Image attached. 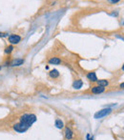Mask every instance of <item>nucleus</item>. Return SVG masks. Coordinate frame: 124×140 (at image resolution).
Here are the masks:
<instances>
[{
	"label": "nucleus",
	"instance_id": "a211bd4d",
	"mask_svg": "<svg viewBox=\"0 0 124 140\" xmlns=\"http://www.w3.org/2000/svg\"><path fill=\"white\" fill-rule=\"evenodd\" d=\"M122 71H124V64L122 65Z\"/></svg>",
	"mask_w": 124,
	"mask_h": 140
},
{
	"label": "nucleus",
	"instance_id": "39448f33",
	"mask_svg": "<svg viewBox=\"0 0 124 140\" xmlns=\"http://www.w3.org/2000/svg\"><path fill=\"white\" fill-rule=\"evenodd\" d=\"M21 41V37L18 34H11L9 36V42L11 44H18Z\"/></svg>",
	"mask_w": 124,
	"mask_h": 140
},
{
	"label": "nucleus",
	"instance_id": "f3484780",
	"mask_svg": "<svg viewBox=\"0 0 124 140\" xmlns=\"http://www.w3.org/2000/svg\"><path fill=\"white\" fill-rule=\"evenodd\" d=\"M118 0H113V1H110V3H117Z\"/></svg>",
	"mask_w": 124,
	"mask_h": 140
},
{
	"label": "nucleus",
	"instance_id": "423d86ee",
	"mask_svg": "<svg viewBox=\"0 0 124 140\" xmlns=\"http://www.w3.org/2000/svg\"><path fill=\"white\" fill-rule=\"evenodd\" d=\"M105 92V88L100 87V86H94L93 88L91 89V93L94 94H99Z\"/></svg>",
	"mask_w": 124,
	"mask_h": 140
},
{
	"label": "nucleus",
	"instance_id": "ddd939ff",
	"mask_svg": "<svg viewBox=\"0 0 124 140\" xmlns=\"http://www.w3.org/2000/svg\"><path fill=\"white\" fill-rule=\"evenodd\" d=\"M49 74H50V76L52 78H57L58 76H59V73H58L57 70H52V71H50Z\"/></svg>",
	"mask_w": 124,
	"mask_h": 140
},
{
	"label": "nucleus",
	"instance_id": "f8f14e48",
	"mask_svg": "<svg viewBox=\"0 0 124 140\" xmlns=\"http://www.w3.org/2000/svg\"><path fill=\"white\" fill-rule=\"evenodd\" d=\"M54 125H55V127L57 129L64 128V123H63V121H62L61 119H56L55 122H54Z\"/></svg>",
	"mask_w": 124,
	"mask_h": 140
},
{
	"label": "nucleus",
	"instance_id": "7ed1b4c3",
	"mask_svg": "<svg viewBox=\"0 0 124 140\" xmlns=\"http://www.w3.org/2000/svg\"><path fill=\"white\" fill-rule=\"evenodd\" d=\"M28 127H26L25 125L21 124V123H16V124L13 125V130L16 131V132H19V133H22V132H25L28 131Z\"/></svg>",
	"mask_w": 124,
	"mask_h": 140
},
{
	"label": "nucleus",
	"instance_id": "20e7f679",
	"mask_svg": "<svg viewBox=\"0 0 124 140\" xmlns=\"http://www.w3.org/2000/svg\"><path fill=\"white\" fill-rule=\"evenodd\" d=\"M74 132L71 130L69 127H66L65 128V132H64V137L66 140H73L74 139Z\"/></svg>",
	"mask_w": 124,
	"mask_h": 140
},
{
	"label": "nucleus",
	"instance_id": "f03ea898",
	"mask_svg": "<svg viewBox=\"0 0 124 140\" xmlns=\"http://www.w3.org/2000/svg\"><path fill=\"white\" fill-rule=\"evenodd\" d=\"M113 112V110L111 108H106V109H103V110H100L99 112L95 113V118L96 119H99V118H102L104 116H107L109 115L110 113Z\"/></svg>",
	"mask_w": 124,
	"mask_h": 140
},
{
	"label": "nucleus",
	"instance_id": "dca6fc26",
	"mask_svg": "<svg viewBox=\"0 0 124 140\" xmlns=\"http://www.w3.org/2000/svg\"><path fill=\"white\" fill-rule=\"evenodd\" d=\"M119 88H120V89H123L124 90V82L120 84V85H119Z\"/></svg>",
	"mask_w": 124,
	"mask_h": 140
},
{
	"label": "nucleus",
	"instance_id": "2eb2a0df",
	"mask_svg": "<svg viewBox=\"0 0 124 140\" xmlns=\"http://www.w3.org/2000/svg\"><path fill=\"white\" fill-rule=\"evenodd\" d=\"M86 139H87V140H94V138H93V137H91V136H90V134L88 133V134H87V136H86Z\"/></svg>",
	"mask_w": 124,
	"mask_h": 140
},
{
	"label": "nucleus",
	"instance_id": "1a4fd4ad",
	"mask_svg": "<svg viewBox=\"0 0 124 140\" xmlns=\"http://www.w3.org/2000/svg\"><path fill=\"white\" fill-rule=\"evenodd\" d=\"M82 86H83V81L80 80V79H78V80H75V81L73 83V88L75 90L81 89Z\"/></svg>",
	"mask_w": 124,
	"mask_h": 140
},
{
	"label": "nucleus",
	"instance_id": "9b49d317",
	"mask_svg": "<svg viewBox=\"0 0 124 140\" xmlns=\"http://www.w3.org/2000/svg\"><path fill=\"white\" fill-rule=\"evenodd\" d=\"M97 86H100V87H107L109 85V81L106 79H101V80H97Z\"/></svg>",
	"mask_w": 124,
	"mask_h": 140
},
{
	"label": "nucleus",
	"instance_id": "6e6552de",
	"mask_svg": "<svg viewBox=\"0 0 124 140\" xmlns=\"http://www.w3.org/2000/svg\"><path fill=\"white\" fill-rule=\"evenodd\" d=\"M87 79L90 80V81H92V82L97 81V77L96 73H95V72H91V73H89V74H87Z\"/></svg>",
	"mask_w": 124,
	"mask_h": 140
},
{
	"label": "nucleus",
	"instance_id": "4468645a",
	"mask_svg": "<svg viewBox=\"0 0 124 140\" xmlns=\"http://www.w3.org/2000/svg\"><path fill=\"white\" fill-rule=\"evenodd\" d=\"M12 51H13V46H12V45H9V46H7L6 47V49H5V54H6V55H10Z\"/></svg>",
	"mask_w": 124,
	"mask_h": 140
},
{
	"label": "nucleus",
	"instance_id": "0eeeda50",
	"mask_svg": "<svg viewBox=\"0 0 124 140\" xmlns=\"http://www.w3.org/2000/svg\"><path fill=\"white\" fill-rule=\"evenodd\" d=\"M24 62H25V60L24 59H21V58H16L14 60H12V62L10 63V65L12 67H18V66H21V65H23Z\"/></svg>",
	"mask_w": 124,
	"mask_h": 140
},
{
	"label": "nucleus",
	"instance_id": "9d476101",
	"mask_svg": "<svg viewBox=\"0 0 124 140\" xmlns=\"http://www.w3.org/2000/svg\"><path fill=\"white\" fill-rule=\"evenodd\" d=\"M60 63H61V60L58 58V57H52L49 60V64H51V65H58Z\"/></svg>",
	"mask_w": 124,
	"mask_h": 140
},
{
	"label": "nucleus",
	"instance_id": "f257e3e1",
	"mask_svg": "<svg viewBox=\"0 0 124 140\" xmlns=\"http://www.w3.org/2000/svg\"><path fill=\"white\" fill-rule=\"evenodd\" d=\"M36 115L34 113H24L19 118V122L21 124L25 125L26 127L30 128L32 125L36 121Z\"/></svg>",
	"mask_w": 124,
	"mask_h": 140
}]
</instances>
